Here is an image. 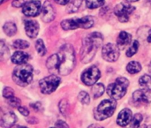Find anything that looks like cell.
<instances>
[{
  "mask_svg": "<svg viewBox=\"0 0 151 128\" xmlns=\"http://www.w3.org/2000/svg\"><path fill=\"white\" fill-rule=\"evenodd\" d=\"M103 42V36L98 32H94L86 36L82 41V46L81 50V60L82 63L90 62L98 48L101 47Z\"/></svg>",
  "mask_w": 151,
  "mask_h": 128,
  "instance_id": "cell-1",
  "label": "cell"
},
{
  "mask_svg": "<svg viewBox=\"0 0 151 128\" xmlns=\"http://www.w3.org/2000/svg\"><path fill=\"white\" fill-rule=\"evenodd\" d=\"M58 55V72L61 75H67L70 73L75 65V52L74 49L71 44L63 45Z\"/></svg>",
  "mask_w": 151,
  "mask_h": 128,
  "instance_id": "cell-2",
  "label": "cell"
},
{
  "mask_svg": "<svg viewBox=\"0 0 151 128\" xmlns=\"http://www.w3.org/2000/svg\"><path fill=\"white\" fill-rule=\"evenodd\" d=\"M12 79L14 82L20 87L27 86L33 80V67L28 64L17 65L13 70Z\"/></svg>",
  "mask_w": 151,
  "mask_h": 128,
  "instance_id": "cell-3",
  "label": "cell"
},
{
  "mask_svg": "<svg viewBox=\"0 0 151 128\" xmlns=\"http://www.w3.org/2000/svg\"><path fill=\"white\" fill-rule=\"evenodd\" d=\"M128 85L129 81L127 79L124 77H119L115 81V82L108 86L107 94L113 100H119L126 95Z\"/></svg>",
  "mask_w": 151,
  "mask_h": 128,
  "instance_id": "cell-4",
  "label": "cell"
},
{
  "mask_svg": "<svg viewBox=\"0 0 151 128\" xmlns=\"http://www.w3.org/2000/svg\"><path fill=\"white\" fill-rule=\"evenodd\" d=\"M94 26V19L91 16H85L82 18H73L65 19L61 22V27L65 30H73L79 27L81 28H90Z\"/></svg>",
  "mask_w": 151,
  "mask_h": 128,
  "instance_id": "cell-5",
  "label": "cell"
},
{
  "mask_svg": "<svg viewBox=\"0 0 151 128\" xmlns=\"http://www.w3.org/2000/svg\"><path fill=\"white\" fill-rule=\"evenodd\" d=\"M117 103L115 100H104L96 108L94 111V116L96 120H104L111 117L116 110Z\"/></svg>",
  "mask_w": 151,
  "mask_h": 128,
  "instance_id": "cell-6",
  "label": "cell"
},
{
  "mask_svg": "<svg viewBox=\"0 0 151 128\" xmlns=\"http://www.w3.org/2000/svg\"><path fill=\"white\" fill-rule=\"evenodd\" d=\"M60 83V78L57 75H50L41 80L39 82L40 89L43 94H51L54 92Z\"/></svg>",
  "mask_w": 151,
  "mask_h": 128,
  "instance_id": "cell-7",
  "label": "cell"
},
{
  "mask_svg": "<svg viewBox=\"0 0 151 128\" xmlns=\"http://www.w3.org/2000/svg\"><path fill=\"white\" fill-rule=\"evenodd\" d=\"M101 77V72L97 66L92 65L86 69L81 74V81L87 86H94V84Z\"/></svg>",
  "mask_w": 151,
  "mask_h": 128,
  "instance_id": "cell-8",
  "label": "cell"
},
{
  "mask_svg": "<svg viewBox=\"0 0 151 128\" xmlns=\"http://www.w3.org/2000/svg\"><path fill=\"white\" fill-rule=\"evenodd\" d=\"M134 10H135V7H134L133 5L127 3H120L115 6L114 13L119 18V21L127 22Z\"/></svg>",
  "mask_w": 151,
  "mask_h": 128,
  "instance_id": "cell-9",
  "label": "cell"
},
{
  "mask_svg": "<svg viewBox=\"0 0 151 128\" xmlns=\"http://www.w3.org/2000/svg\"><path fill=\"white\" fill-rule=\"evenodd\" d=\"M102 55L104 60L108 62H115L119 59L120 52L119 47L116 44L107 43L103 47Z\"/></svg>",
  "mask_w": 151,
  "mask_h": 128,
  "instance_id": "cell-10",
  "label": "cell"
},
{
  "mask_svg": "<svg viewBox=\"0 0 151 128\" xmlns=\"http://www.w3.org/2000/svg\"><path fill=\"white\" fill-rule=\"evenodd\" d=\"M41 11L42 10H41V2L40 1L31 0V1L26 2L25 4L22 6V12L27 17L37 16Z\"/></svg>",
  "mask_w": 151,
  "mask_h": 128,
  "instance_id": "cell-11",
  "label": "cell"
},
{
  "mask_svg": "<svg viewBox=\"0 0 151 128\" xmlns=\"http://www.w3.org/2000/svg\"><path fill=\"white\" fill-rule=\"evenodd\" d=\"M41 15H42V19L44 22H51L55 19V11L50 1L46 0L44 2L41 11Z\"/></svg>",
  "mask_w": 151,
  "mask_h": 128,
  "instance_id": "cell-12",
  "label": "cell"
},
{
  "mask_svg": "<svg viewBox=\"0 0 151 128\" xmlns=\"http://www.w3.org/2000/svg\"><path fill=\"white\" fill-rule=\"evenodd\" d=\"M25 30L26 34L30 38H35L39 32V24L35 20H26L25 21Z\"/></svg>",
  "mask_w": 151,
  "mask_h": 128,
  "instance_id": "cell-13",
  "label": "cell"
},
{
  "mask_svg": "<svg viewBox=\"0 0 151 128\" xmlns=\"http://www.w3.org/2000/svg\"><path fill=\"white\" fill-rule=\"evenodd\" d=\"M16 122H17V117L12 111H8L3 114L1 118V127L4 128L12 127Z\"/></svg>",
  "mask_w": 151,
  "mask_h": 128,
  "instance_id": "cell-14",
  "label": "cell"
},
{
  "mask_svg": "<svg viewBox=\"0 0 151 128\" xmlns=\"http://www.w3.org/2000/svg\"><path fill=\"white\" fill-rule=\"evenodd\" d=\"M132 121V111L129 109L122 110L117 119V124L120 127H126Z\"/></svg>",
  "mask_w": 151,
  "mask_h": 128,
  "instance_id": "cell-15",
  "label": "cell"
},
{
  "mask_svg": "<svg viewBox=\"0 0 151 128\" xmlns=\"http://www.w3.org/2000/svg\"><path fill=\"white\" fill-rule=\"evenodd\" d=\"M12 62L15 65H23V64H27V62L29 59V55L27 54L26 52L23 51H16L11 58Z\"/></svg>",
  "mask_w": 151,
  "mask_h": 128,
  "instance_id": "cell-16",
  "label": "cell"
},
{
  "mask_svg": "<svg viewBox=\"0 0 151 128\" xmlns=\"http://www.w3.org/2000/svg\"><path fill=\"white\" fill-rule=\"evenodd\" d=\"M139 84L144 92L151 91V77L148 74H144L139 80Z\"/></svg>",
  "mask_w": 151,
  "mask_h": 128,
  "instance_id": "cell-17",
  "label": "cell"
},
{
  "mask_svg": "<svg viewBox=\"0 0 151 128\" xmlns=\"http://www.w3.org/2000/svg\"><path fill=\"white\" fill-rule=\"evenodd\" d=\"M131 40H132V36L130 34L123 31L119 34L118 39H117V42H118V45L119 46H121V47H124L126 45H128L130 42H131Z\"/></svg>",
  "mask_w": 151,
  "mask_h": 128,
  "instance_id": "cell-18",
  "label": "cell"
},
{
  "mask_svg": "<svg viewBox=\"0 0 151 128\" xmlns=\"http://www.w3.org/2000/svg\"><path fill=\"white\" fill-rule=\"evenodd\" d=\"M58 54H54L52 56H50L46 62V65L47 68L50 71H55L58 70Z\"/></svg>",
  "mask_w": 151,
  "mask_h": 128,
  "instance_id": "cell-19",
  "label": "cell"
},
{
  "mask_svg": "<svg viewBox=\"0 0 151 128\" xmlns=\"http://www.w3.org/2000/svg\"><path fill=\"white\" fill-rule=\"evenodd\" d=\"M4 32L8 35V36H12L16 34L17 32V27L15 25V23L12 22V21H8L4 25Z\"/></svg>",
  "mask_w": 151,
  "mask_h": 128,
  "instance_id": "cell-20",
  "label": "cell"
},
{
  "mask_svg": "<svg viewBox=\"0 0 151 128\" xmlns=\"http://www.w3.org/2000/svg\"><path fill=\"white\" fill-rule=\"evenodd\" d=\"M141 70H142V65L136 61H131L127 65V71L130 74L138 73L139 72H141Z\"/></svg>",
  "mask_w": 151,
  "mask_h": 128,
  "instance_id": "cell-21",
  "label": "cell"
},
{
  "mask_svg": "<svg viewBox=\"0 0 151 128\" xmlns=\"http://www.w3.org/2000/svg\"><path fill=\"white\" fill-rule=\"evenodd\" d=\"M133 98L135 102L139 103H143V104H148L149 99L146 96V93L143 90H136L133 94Z\"/></svg>",
  "mask_w": 151,
  "mask_h": 128,
  "instance_id": "cell-22",
  "label": "cell"
},
{
  "mask_svg": "<svg viewBox=\"0 0 151 128\" xmlns=\"http://www.w3.org/2000/svg\"><path fill=\"white\" fill-rule=\"evenodd\" d=\"M104 90H105V88L102 83H97L92 87V94L95 98L100 97L104 94Z\"/></svg>",
  "mask_w": 151,
  "mask_h": 128,
  "instance_id": "cell-23",
  "label": "cell"
},
{
  "mask_svg": "<svg viewBox=\"0 0 151 128\" xmlns=\"http://www.w3.org/2000/svg\"><path fill=\"white\" fill-rule=\"evenodd\" d=\"M82 3V0H70L66 8V11L68 12H75L80 8L81 4Z\"/></svg>",
  "mask_w": 151,
  "mask_h": 128,
  "instance_id": "cell-24",
  "label": "cell"
},
{
  "mask_svg": "<svg viewBox=\"0 0 151 128\" xmlns=\"http://www.w3.org/2000/svg\"><path fill=\"white\" fill-rule=\"evenodd\" d=\"M86 5L89 9H96L104 4V0H85Z\"/></svg>",
  "mask_w": 151,
  "mask_h": 128,
  "instance_id": "cell-25",
  "label": "cell"
},
{
  "mask_svg": "<svg viewBox=\"0 0 151 128\" xmlns=\"http://www.w3.org/2000/svg\"><path fill=\"white\" fill-rule=\"evenodd\" d=\"M0 56L3 60L8 59V58L10 56L9 49L7 48V46L4 44V42L3 41H1V42H0Z\"/></svg>",
  "mask_w": 151,
  "mask_h": 128,
  "instance_id": "cell-26",
  "label": "cell"
},
{
  "mask_svg": "<svg viewBox=\"0 0 151 128\" xmlns=\"http://www.w3.org/2000/svg\"><path fill=\"white\" fill-rule=\"evenodd\" d=\"M35 49L40 56H44L46 54V48L42 39H38L35 42Z\"/></svg>",
  "mask_w": 151,
  "mask_h": 128,
  "instance_id": "cell-27",
  "label": "cell"
},
{
  "mask_svg": "<svg viewBox=\"0 0 151 128\" xmlns=\"http://www.w3.org/2000/svg\"><path fill=\"white\" fill-rule=\"evenodd\" d=\"M142 115L140 113H137L134 115V117L133 118L132 121H131V128H139L142 121Z\"/></svg>",
  "mask_w": 151,
  "mask_h": 128,
  "instance_id": "cell-28",
  "label": "cell"
},
{
  "mask_svg": "<svg viewBox=\"0 0 151 128\" xmlns=\"http://www.w3.org/2000/svg\"><path fill=\"white\" fill-rule=\"evenodd\" d=\"M13 47L16 50H24L29 47V43L24 40H16L13 42Z\"/></svg>",
  "mask_w": 151,
  "mask_h": 128,
  "instance_id": "cell-29",
  "label": "cell"
},
{
  "mask_svg": "<svg viewBox=\"0 0 151 128\" xmlns=\"http://www.w3.org/2000/svg\"><path fill=\"white\" fill-rule=\"evenodd\" d=\"M138 48H139V42L138 41H134L132 44V46L127 50V56L128 58H131L133 57L138 50Z\"/></svg>",
  "mask_w": 151,
  "mask_h": 128,
  "instance_id": "cell-30",
  "label": "cell"
},
{
  "mask_svg": "<svg viewBox=\"0 0 151 128\" xmlns=\"http://www.w3.org/2000/svg\"><path fill=\"white\" fill-rule=\"evenodd\" d=\"M78 99L79 101L83 104H89V101H90V97H89V95L87 93V92H84V91H81L79 96H78Z\"/></svg>",
  "mask_w": 151,
  "mask_h": 128,
  "instance_id": "cell-31",
  "label": "cell"
},
{
  "mask_svg": "<svg viewBox=\"0 0 151 128\" xmlns=\"http://www.w3.org/2000/svg\"><path fill=\"white\" fill-rule=\"evenodd\" d=\"M3 96L4 97H5L6 99L14 97V90L11 88H5L3 91Z\"/></svg>",
  "mask_w": 151,
  "mask_h": 128,
  "instance_id": "cell-32",
  "label": "cell"
},
{
  "mask_svg": "<svg viewBox=\"0 0 151 128\" xmlns=\"http://www.w3.org/2000/svg\"><path fill=\"white\" fill-rule=\"evenodd\" d=\"M7 101H8V104H9L11 106H12V107H15V108H16V107H20L21 102H20V100H19V98H16L15 96L7 99Z\"/></svg>",
  "mask_w": 151,
  "mask_h": 128,
  "instance_id": "cell-33",
  "label": "cell"
},
{
  "mask_svg": "<svg viewBox=\"0 0 151 128\" xmlns=\"http://www.w3.org/2000/svg\"><path fill=\"white\" fill-rule=\"evenodd\" d=\"M68 108V104H67V102L65 100H62L59 104V109H60V111L64 114L66 113V109Z\"/></svg>",
  "mask_w": 151,
  "mask_h": 128,
  "instance_id": "cell-34",
  "label": "cell"
},
{
  "mask_svg": "<svg viewBox=\"0 0 151 128\" xmlns=\"http://www.w3.org/2000/svg\"><path fill=\"white\" fill-rule=\"evenodd\" d=\"M56 127L57 128H69L68 127V126H67V124H66L65 122L62 121V120H58V121L56 122Z\"/></svg>",
  "mask_w": 151,
  "mask_h": 128,
  "instance_id": "cell-35",
  "label": "cell"
},
{
  "mask_svg": "<svg viewBox=\"0 0 151 128\" xmlns=\"http://www.w3.org/2000/svg\"><path fill=\"white\" fill-rule=\"evenodd\" d=\"M25 0H13L12 2V5L15 6V7H20V6H23L25 4Z\"/></svg>",
  "mask_w": 151,
  "mask_h": 128,
  "instance_id": "cell-36",
  "label": "cell"
},
{
  "mask_svg": "<svg viewBox=\"0 0 151 128\" xmlns=\"http://www.w3.org/2000/svg\"><path fill=\"white\" fill-rule=\"evenodd\" d=\"M19 111L23 115V116H28L29 115V111H28V109H27L26 107H19Z\"/></svg>",
  "mask_w": 151,
  "mask_h": 128,
  "instance_id": "cell-37",
  "label": "cell"
},
{
  "mask_svg": "<svg viewBox=\"0 0 151 128\" xmlns=\"http://www.w3.org/2000/svg\"><path fill=\"white\" fill-rule=\"evenodd\" d=\"M31 106H32V108H33L35 111H39L42 109V105H41L40 103H35V104H31Z\"/></svg>",
  "mask_w": 151,
  "mask_h": 128,
  "instance_id": "cell-38",
  "label": "cell"
},
{
  "mask_svg": "<svg viewBox=\"0 0 151 128\" xmlns=\"http://www.w3.org/2000/svg\"><path fill=\"white\" fill-rule=\"evenodd\" d=\"M56 3H58V4H61V5H65V4H67L69 3L70 0H54Z\"/></svg>",
  "mask_w": 151,
  "mask_h": 128,
  "instance_id": "cell-39",
  "label": "cell"
},
{
  "mask_svg": "<svg viewBox=\"0 0 151 128\" xmlns=\"http://www.w3.org/2000/svg\"><path fill=\"white\" fill-rule=\"evenodd\" d=\"M88 128H104L103 127H99L98 125H92V126H89Z\"/></svg>",
  "mask_w": 151,
  "mask_h": 128,
  "instance_id": "cell-40",
  "label": "cell"
},
{
  "mask_svg": "<svg viewBox=\"0 0 151 128\" xmlns=\"http://www.w3.org/2000/svg\"><path fill=\"white\" fill-rule=\"evenodd\" d=\"M148 42H151V30H150V32L149 36H148Z\"/></svg>",
  "mask_w": 151,
  "mask_h": 128,
  "instance_id": "cell-41",
  "label": "cell"
},
{
  "mask_svg": "<svg viewBox=\"0 0 151 128\" xmlns=\"http://www.w3.org/2000/svg\"><path fill=\"white\" fill-rule=\"evenodd\" d=\"M12 128H27V127H12Z\"/></svg>",
  "mask_w": 151,
  "mask_h": 128,
  "instance_id": "cell-42",
  "label": "cell"
},
{
  "mask_svg": "<svg viewBox=\"0 0 151 128\" xmlns=\"http://www.w3.org/2000/svg\"><path fill=\"white\" fill-rule=\"evenodd\" d=\"M143 128H151V125H149V126H144Z\"/></svg>",
  "mask_w": 151,
  "mask_h": 128,
  "instance_id": "cell-43",
  "label": "cell"
},
{
  "mask_svg": "<svg viewBox=\"0 0 151 128\" xmlns=\"http://www.w3.org/2000/svg\"><path fill=\"white\" fill-rule=\"evenodd\" d=\"M128 2H137V1H139V0H127Z\"/></svg>",
  "mask_w": 151,
  "mask_h": 128,
  "instance_id": "cell-44",
  "label": "cell"
},
{
  "mask_svg": "<svg viewBox=\"0 0 151 128\" xmlns=\"http://www.w3.org/2000/svg\"><path fill=\"white\" fill-rule=\"evenodd\" d=\"M5 1H7V0H1V4H3V3H4Z\"/></svg>",
  "mask_w": 151,
  "mask_h": 128,
  "instance_id": "cell-45",
  "label": "cell"
},
{
  "mask_svg": "<svg viewBox=\"0 0 151 128\" xmlns=\"http://www.w3.org/2000/svg\"><path fill=\"white\" fill-rule=\"evenodd\" d=\"M148 1H149V3H150L151 4V0H148Z\"/></svg>",
  "mask_w": 151,
  "mask_h": 128,
  "instance_id": "cell-46",
  "label": "cell"
},
{
  "mask_svg": "<svg viewBox=\"0 0 151 128\" xmlns=\"http://www.w3.org/2000/svg\"><path fill=\"white\" fill-rule=\"evenodd\" d=\"M51 128H54V127H51Z\"/></svg>",
  "mask_w": 151,
  "mask_h": 128,
  "instance_id": "cell-47",
  "label": "cell"
}]
</instances>
